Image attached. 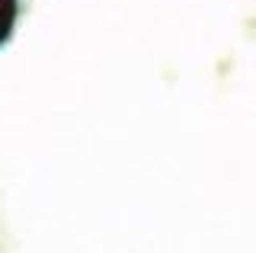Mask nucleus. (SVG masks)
<instances>
[{
  "label": "nucleus",
  "mask_w": 256,
  "mask_h": 253,
  "mask_svg": "<svg viewBox=\"0 0 256 253\" xmlns=\"http://www.w3.org/2000/svg\"><path fill=\"white\" fill-rule=\"evenodd\" d=\"M13 20H16V0H0V42L10 36Z\"/></svg>",
  "instance_id": "nucleus-1"
}]
</instances>
